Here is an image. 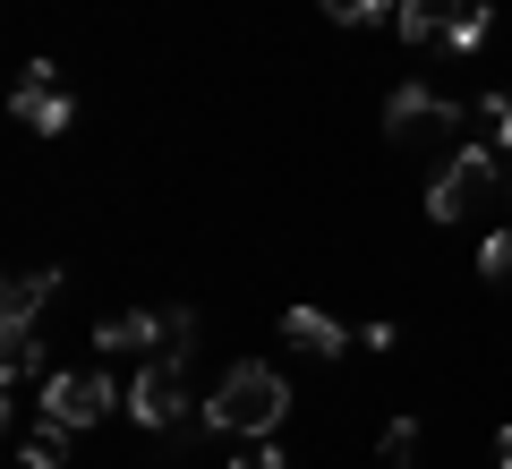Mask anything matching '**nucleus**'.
Listing matches in <instances>:
<instances>
[{"label": "nucleus", "mask_w": 512, "mask_h": 469, "mask_svg": "<svg viewBox=\"0 0 512 469\" xmlns=\"http://www.w3.org/2000/svg\"><path fill=\"white\" fill-rule=\"evenodd\" d=\"M0 367H9V384H35L43 376V342L35 333H0Z\"/></svg>", "instance_id": "f8f14e48"}, {"label": "nucleus", "mask_w": 512, "mask_h": 469, "mask_svg": "<svg viewBox=\"0 0 512 469\" xmlns=\"http://www.w3.org/2000/svg\"><path fill=\"white\" fill-rule=\"evenodd\" d=\"M282 342H291V350H308V359H342V350H350V333L333 325L325 307H291V316H282Z\"/></svg>", "instance_id": "1a4fd4ad"}, {"label": "nucleus", "mask_w": 512, "mask_h": 469, "mask_svg": "<svg viewBox=\"0 0 512 469\" xmlns=\"http://www.w3.org/2000/svg\"><path fill=\"white\" fill-rule=\"evenodd\" d=\"M163 342L171 350H197V316H188V307H163Z\"/></svg>", "instance_id": "6ab92c4d"}, {"label": "nucleus", "mask_w": 512, "mask_h": 469, "mask_svg": "<svg viewBox=\"0 0 512 469\" xmlns=\"http://www.w3.org/2000/svg\"><path fill=\"white\" fill-rule=\"evenodd\" d=\"M282 418H291V384H282V367H231V376L214 384V401H205V427L214 435H274Z\"/></svg>", "instance_id": "f257e3e1"}, {"label": "nucleus", "mask_w": 512, "mask_h": 469, "mask_svg": "<svg viewBox=\"0 0 512 469\" xmlns=\"http://www.w3.org/2000/svg\"><path fill=\"white\" fill-rule=\"evenodd\" d=\"M495 188H504V180H495V154H487V145H461L453 163L436 171V188H427V222H470V214H487Z\"/></svg>", "instance_id": "f03ea898"}, {"label": "nucleus", "mask_w": 512, "mask_h": 469, "mask_svg": "<svg viewBox=\"0 0 512 469\" xmlns=\"http://www.w3.org/2000/svg\"><path fill=\"white\" fill-rule=\"evenodd\" d=\"M402 469H410V461H402Z\"/></svg>", "instance_id": "412c9836"}, {"label": "nucleus", "mask_w": 512, "mask_h": 469, "mask_svg": "<svg viewBox=\"0 0 512 469\" xmlns=\"http://www.w3.org/2000/svg\"><path fill=\"white\" fill-rule=\"evenodd\" d=\"M163 342V316H146V307H128V316H103L94 325V350L103 359H120V350H154Z\"/></svg>", "instance_id": "9d476101"}, {"label": "nucleus", "mask_w": 512, "mask_h": 469, "mask_svg": "<svg viewBox=\"0 0 512 469\" xmlns=\"http://www.w3.org/2000/svg\"><path fill=\"white\" fill-rule=\"evenodd\" d=\"M461 9H470V0H402V9H393V26H402L410 52H427V43H444V35L461 26Z\"/></svg>", "instance_id": "6e6552de"}, {"label": "nucleus", "mask_w": 512, "mask_h": 469, "mask_svg": "<svg viewBox=\"0 0 512 469\" xmlns=\"http://www.w3.org/2000/svg\"><path fill=\"white\" fill-rule=\"evenodd\" d=\"M478 273H487V282H512V231H487V239H478Z\"/></svg>", "instance_id": "2eb2a0df"}, {"label": "nucleus", "mask_w": 512, "mask_h": 469, "mask_svg": "<svg viewBox=\"0 0 512 469\" xmlns=\"http://www.w3.org/2000/svg\"><path fill=\"white\" fill-rule=\"evenodd\" d=\"M410 452H419V418H393V427H384V461L402 469Z\"/></svg>", "instance_id": "dca6fc26"}, {"label": "nucleus", "mask_w": 512, "mask_h": 469, "mask_svg": "<svg viewBox=\"0 0 512 469\" xmlns=\"http://www.w3.org/2000/svg\"><path fill=\"white\" fill-rule=\"evenodd\" d=\"M461 128V103L453 94H436V86H393V103H384V137L393 145H427V137H453Z\"/></svg>", "instance_id": "7ed1b4c3"}, {"label": "nucleus", "mask_w": 512, "mask_h": 469, "mask_svg": "<svg viewBox=\"0 0 512 469\" xmlns=\"http://www.w3.org/2000/svg\"><path fill=\"white\" fill-rule=\"evenodd\" d=\"M69 435H77V427H60V418H43V427L26 435V452H18V461H26V469H60V461H69Z\"/></svg>", "instance_id": "9b49d317"}, {"label": "nucleus", "mask_w": 512, "mask_h": 469, "mask_svg": "<svg viewBox=\"0 0 512 469\" xmlns=\"http://www.w3.org/2000/svg\"><path fill=\"white\" fill-rule=\"evenodd\" d=\"M52 290H60V273H9V290H0V333H35Z\"/></svg>", "instance_id": "0eeeda50"}, {"label": "nucleus", "mask_w": 512, "mask_h": 469, "mask_svg": "<svg viewBox=\"0 0 512 469\" xmlns=\"http://www.w3.org/2000/svg\"><path fill=\"white\" fill-rule=\"evenodd\" d=\"M487 35H495V9H487V0H470V9H461V26H453L444 43H453V52H478Z\"/></svg>", "instance_id": "ddd939ff"}, {"label": "nucleus", "mask_w": 512, "mask_h": 469, "mask_svg": "<svg viewBox=\"0 0 512 469\" xmlns=\"http://www.w3.org/2000/svg\"><path fill=\"white\" fill-rule=\"evenodd\" d=\"M495 461H504V469H512V427H504V435H495Z\"/></svg>", "instance_id": "aec40b11"}, {"label": "nucleus", "mask_w": 512, "mask_h": 469, "mask_svg": "<svg viewBox=\"0 0 512 469\" xmlns=\"http://www.w3.org/2000/svg\"><path fill=\"white\" fill-rule=\"evenodd\" d=\"M120 401H111V376H94V367H52L43 376V418H60V427L86 435L94 418H111Z\"/></svg>", "instance_id": "20e7f679"}, {"label": "nucleus", "mask_w": 512, "mask_h": 469, "mask_svg": "<svg viewBox=\"0 0 512 469\" xmlns=\"http://www.w3.org/2000/svg\"><path fill=\"white\" fill-rule=\"evenodd\" d=\"M402 0H325V18L333 26H376V18H393Z\"/></svg>", "instance_id": "4468645a"}, {"label": "nucleus", "mask_w": 512, "mask_h": 469, "mask_svg": "<svg viewBox=\"0 0 512 469\" xmlns=\"http://www.w3.org/2000/svg\"><path fill=\"white\" fill-rule=\"evenodd\" d=\"M478 120H487V128H495V145H512V94H504V86H495V94H487V103H478Z\"/></svg>", "instance_id": "a211bd4d"}, {"label": "nucleus", "mask_w": 512, "mask_h": 469, "mask_svg": "<svg viewBox=\"0 0 512 469\" xmlns=\"http://www.w3.org/2000/svg\"><path fill=\"white\" fill-rule=\"evenodd\" d=\"M180 410H188V367L180 359L137 367V384H128V418H137V427H171Z\"/></svg>", "instance_id": "39448f33"}, {"label": "nucleus", "mask_w": 512, "mask_h": 469, "mask_svg": "<svg viewBox=\"0 0 512 469\" xmlns=\"http://www.w3.org/2000/svg\"><path fill=\"white\" fill-rule=\"evenodd\" d=\"M9 111H18L35 137H60L69 128V94H60V77H52V60H35V69L18 77V94H9Z\"/></svg>", "instance_id": "423d86ee"}, {"label": "nucleus", "mask_w": 512, "mask_h": 469, "mask_svg": "<svg viewBox=\"0 0 512 469\" xmlns=\"http://www.w3.org/2000/svg\"><path fill=\"white\" fill-rule=\"evenodd\" d=\"M231 469H291V461H282V444H274V435H248V452H239Z\"/></svg>", "instance_id": "f3484780"}]
</instances>
